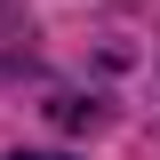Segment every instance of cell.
<instances>
[{"label": "cell", "mask_w": 160, "mask_h": 160, "mask_svg": "<svg viewBox=\"0 0 160 160\" xmlns=\"http://www.w3.org/2000/svg\"><path fill=\"white\" fill-rule=\"evenodd\" d=\"M8 160H64V152H8Z\"/></svg>", "instance_id": "cell-1"}]
</instances>
